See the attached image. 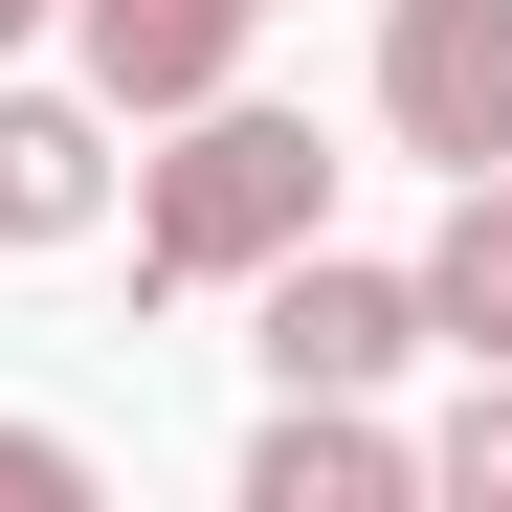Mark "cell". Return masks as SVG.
I'll return each mask as SVG.
<instances>
[{
  "instance_id": "obj_1",
  "label": "cell",
  "mask_w": 512,
  "mask_h": 512,
  "mask_svg": "<svg viewBox=\"0 0 512 512\" xmlns=\"http://www.w3.org/2000/svg\"><path fill=\"white\" fill-rule=\"evenodd\" d=\"M312 223H334V156H312V112H268V90L156 112V156H134V312L245 290V268H268V245H312Z\"/></svg>"
},
{
  "instance_id": "obj_2",
  "label": "cell",
  "mask_w": 512,
  "mask_h": 512,
  "mask_svg": "<svg viewBox=\"0 0 512 512\" xmlns=\"http://www.w3.org/2000/svg\"><path fill=\"white\" fill-rule=\"evenodd\" d=\"M245 290H268V334H245V357H268V401H379L401 357H423V290L401 268H357V245H268V268H245Z\"/></svg>"
},
{
  "instance_id": "obj_3",
  "label": "cell",
  "mask_w": 512,
  "mask_h": 512,
  "mask_svg": "<svg viewBox=\"0 0 512 512\" xmlns=\"http://www.w3.org/2000/svg\"><path fill=\"white\" fill-rule=\"evenodd\" d=\"M379 134L490 179L512 156V0H379Z\"/></svg>"
},
{
  "instance_id": "obj_4",
  "label": "cell",
  "mask_w": 512,
  "mask_h": 512,
  "mask_svg": "<svg viewBox=\"0 0 512 512\" xmlns=\"http://www.w3.org/2000/svg\"><path fill=\"white\" fill-rule=\"evenodd\" d=\"M245 45H268V0H67V90H90L112 134L245 90Z\"/></svg>"
},
{
  "instance_id": "obj_5",
  "label": "cell",
  "mask_w": 512,
  "mask_h": 512,
  "mask_svg": "<svg viewBox=\"0 0 512 512\" xmlns=\"http://www.w3.org/2000/svg\"><path fill=\"white\" fill-rule=\"evenodd\" d=\"M379 490H423V446L379 401H268L245 423V512H379Z\"/></svg>"
},
{
  "instance_id": "obj_6",
  "label": "cell",
  "mask_w": 512,
  "mask_h": 512,
  "mask_svg": "<svg viewBox=\"0 0 512 512\" xmlns=\"http://www.w3.org/2000/svg\"><path fill=\"white\" fill-rule=\"evenodd\" d=\"M112 223V112L90 90H0V245H90Z\"/></svg>"
},
{
  "instance_id": "obj_7",
  "label": "cell",
  "mask_w": 512,
  "mask_h": 512,
  "mask_svg": "<svg viewBox=\"0 0 512 512\" xmlns=\"http://www.w3.org/2000/svg\"><path fill=\"white\" fill-rule=\"evenodd\" d=\"M401 290H423V357H512V156L446 201V245H423Z\"/></svg>"
},
{
  "instance_id": "obj_8",
  "label": "cell",
  "mask_w": 512,
  "mask_h": 512,
  "mask_svg": "<svg viewBox=\"0 0 512 512\" xmlns=\"http://www.w3.org/2000/svg\"><path fill=\"white\" fill-rule=\"evenodd\" d=\"M423 490H468V512H512V357H468V401L423 423Z\"/></svg>"
},
{
  "instance_id": "obj_9",
  "label": "cell",
  "mask_w": 512,
  "mask_h": 512,
  "mask_svg": "<svg viewBox=\"0 0 512 512\" xmlns=\"http://www.w3.org/2000/svg\"><path fill=\"white\" fill-rule=\"evenodd\" d=\"M0 512H90V446L67 423H0Z\"/></svg>"
},
{
  "instance_id": "obj_10",
  "label": "cell",
  "mask_w": 512,
  "mask_h": 512,
  "mask_svg": "<svg viewBox=\"0 0 512 512\" xmlns=\"http://www.w3.org/2000/svg\"><path fill=\"white\" fill-rule=\"evenodd\" d=\"M45 23H67V0H0V45H45Z\"/></svg>"
}]
</instances>
